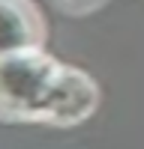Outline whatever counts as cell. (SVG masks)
I'll list each match as a JSON object with an SVG mask.
<instances>
[{"instance_id": "1", "label": "cell", "mask_w": 144, "mask_h": 149, "mask_svg": "<svg viewBox=\"0 0 144 149\" xmlns=\"http://www.w3.org/2000/svg\"><path fill=\"white\" fill-rule=\"evenodd\" d=\"M96 104V84L75 66L60 63L42 48L0 57V119L78 125Z\"/></svg>"}, {"instance_id": "2", "label": "cell", "mask_w": 144, "mask_h": 149, "mask_svg": "<svg viewBox=\"0 0 144 149\" xmlns=\"http://www.w3.org/2000/svg\"><path fill=\"white\" fill-rule=\"evenodd\" d=\"M45 18L33 0H0V57L45 45Z\"/></svg>"}, {"instance_id": "3", "label": "cell", "mask_w": 144, "mask_h": 149, "mask_svg": "<svg viewBox=\"0 0 144 149\" xmlns=\"http://www.w3.org/2000/svg\"><path fill=\"white\" fill-rule=\"evenodd\" d=\"M51 3L66 15H90V12L102 9L108 0H51Z\"/></svg>"}]
</instances>
